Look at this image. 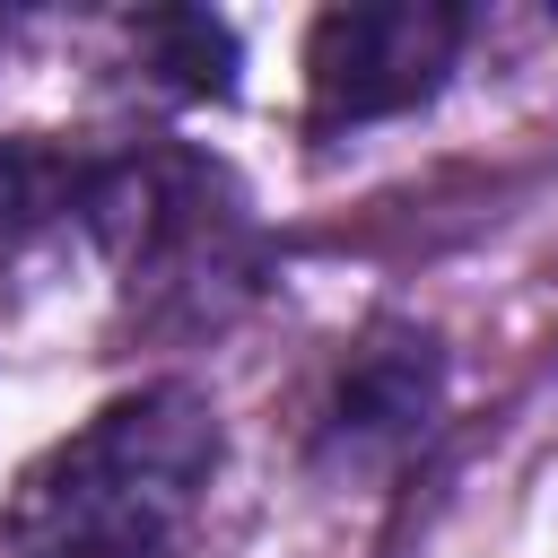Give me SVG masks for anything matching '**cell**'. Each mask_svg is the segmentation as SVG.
I'll return each instance as SVG.
<instances>
[{"instance_id": "6da1fadb", "label": "cell", "mask_w": 558, "mask_h": 558, "mask_svg": "<svg viewBox=\"0 0 558 558\" xmlns=\"http://www.w3.org/2000/svg\"><path fill=\"white\" fill-rule=\"evenodd\" d=\"M218 471V410L192 384H140L61 436L9 506L17 558H174Z\"/></svg>"}, {"instance_id": "7a4b0ae2", "label": "cell", "mask_w": 558, "mask_h": 558, "mask_svg": "<svg viewBox=\"0 0 558 558\" xmlns=\"http://www.w3.org/2000/svg\"><path fill=\"white\" fill-rule=\"evenodd\" d=\"M78 218L113 253L122 288L148 296V305L218 314L227 296L253 288L244 209H235L227 174L201 166V157H122V166H96Z\"/></svg>"}, {"instance_id": "3957f363", "label": "cell", "mask_w": 558, "mask_h": 558, "mask_svg": "<svg viewBox=\"0 0 558 558\" xmlns=\"http://www.w3.org/2000/svg\"><path fill=\"white\" fill-rule=\"evenodd\" d=\"M462 61V9L453 0H349L323 9L305 35V122L357 131L427 105L445 70Z\"/></svg>"}, {"instance_id": "8992f818", "label": "cell", "mask_w": 558, "mask_h": 558, "mask_svg": "<svg viewBox=\"0 0 558 558\" xmlns=\"http://www.w3.org/2000/svg\"><path fill=\"white\" fill-rule=\"evenodd\" d=\"M131 44L174 96H235V35L209 9H148L131 17Z\"/></svg>"}, {"instance_id": "5b68a950", "label": "cell", "mask_w": 558, "mask_h": 558, "mask_svg": "<svg viewBox=\"0 0 558 558\" xmlns=\"http://www.w3.org/2000/svg\"><path fill=\"white\" fill-rule=\"evenodd\" d=\"M87 174L96 166H78V157H61L44 140H0V262L17 244H35L52 218H70L87 201Z\"/></svg>"}, {"instance_id": "277c9868", "label": "cell", "mask_w": 558, "mask_h": 558, "mask_svg": "<svg viewBox=\"0 0 558 558\" xmlns=\"http://www.w3.org/2000/svg\"><path fill=\"white\" fill-rule=\"evenodd\" d=\"M436 392H445V357L427 331H375L349 366H340V392H331V445L349 462H392L427 436L436 418Z\"/></svg>"}]
</instances>
